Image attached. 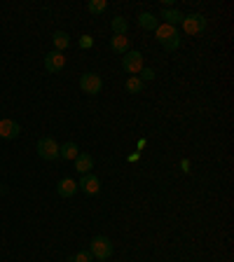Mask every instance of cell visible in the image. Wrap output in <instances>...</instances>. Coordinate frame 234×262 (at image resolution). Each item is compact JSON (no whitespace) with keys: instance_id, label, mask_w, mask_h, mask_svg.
Returning a JSON list of instances; mask_svg holds the SVG:
<instances>
[{"instance_id":"23","label":"cell","mask_w":234,"mask_h":262,"mask_svg":"<svg viewBox=\"0 0 234 262\" xmlns=\"http://www.w3.org/2000/svg\"><path fill=\"white\" fill-rule=\"evenodd\" d=\"M187 166H190V162H187V159H183V162H180V169L185 171V173H187V171H190V169H187Z\"/></svg>"},{"instance_id":"22","label":"cell","mask_w":234,"mask_h":262,"mask_svg":"<svg viewBox=\"0 0 234 262\" xmlns=\"http://www.w3.org/2000/svg\"><path fill=\"white\" fill-rule=\"evenodd\" d=\"M92 45H94V38H92V35H82V38H80V47H82V49H89Z\"/></svg>"},{"instance_id":"11","label":"cell","mask_w":234,"mask_h":262,"mask_svg":"<svg viewBox=\"0 0 234 262\" xmlns=\"http://www.w3.org/2000/svg\"><path fill=\"white\" fill-rule=\"evenodd\" d=\"M92 166H94V157L89 152H80L75 157V171L77 173H92Z\"/></svg>"},{"instance_id":"13","label":"cell","mask_w":234,"mask_h":262,"mask_svg":"<svg viewBox=\"0 0 234 262\" xmlns=\"http://www.w3.org/2000/svg\"><path fill=\"white\" fill-rule=\"evenodd\" d=\"M129 38H126V35H113V38H110V49H113L115 54H122L124 56L126 52H129Z\"/></svg>"},{"instance_id":"9","label":"cell","mask_w":234,"mask_h":262,"mask_svg":"<svg viewBox=\"0 0 234 262\" xmlns=\"http://www.w3.org/2000/svg\"><path fill=\"white\" fill-rule=\"evenodd\" d=\"M19 134H22V126H19V122L14 120H0V138H7V141H12V138H19Z\"/></svg>"},{"instance_id":"21","label":"cell","mask_w":234,"mask_h":262,"mask_svg":"<svg viewBox=\"0 0 234 262\" xmlns=\"http://www.w3.org/2000/svg\"><path fill=\"white\" fill-rule=\"evenodd\" d=\"M138 77H141L143 82H150V80H155V77H157V75H155V71H153V68H143V71L138 73Z\"/></svg>"},{"instance_id":"1","label":"cell","mask_w":234,"mask_h":262,"mask_svg":"<svg viewBox=\"0 0 234 262\" xmlns=\"http://www.w3.org/2000/svg\"><path fill=\"white\" fill-rule=\"evenodd\" d=\"M155 38H157V42L162 45L164 49H169V52H176V49L180 47V33L176 26H169V24H159L157 28H155Z\"/></svg>"},{"instance_id":"8","label":"cell","mask_w":234,"mask_h":262,"mask_svg":"<svg viewBox=\"0 0 234 262\" xmlns=\"http://www.w3.org/2000/svg\"><path fill=\"white\" fill-rule=\"evenodd\" d=\"M77 190H82L87 196H94L101 192V180H98L94 173H84L80 180H77Z\"/></svg>"},{"instance_id":"25","label":"cell","mask_w":234,"mask_h":262,"mask_svg":"<svg viewBox=\"0 0 234 262\" xmlns=\"http://www.w3.org/2000/svg\"><path fill=\"white\" fill-rule=\"evenodd\" d=\"M0 192H3V185H0Z\"/></svg>"},{"instance_id":"15","label":"cell","mask_w":234,"mask_h":262,"mask_svg":"<svg viewBox=\"0 0 234 262\" xmlns=\"http://www.w3.org/2000/svg\"><path fill=\"white\" fill-rule=\"evenodd\" d=\"M52 42H54V49L56 52H63L68 45H71V35L66 31H56L54 35H52Z\"/></svg>"},{"instance_id":"20","label":"cell","mask_w":234,"mask_h":262,"mask_svg":"<svg viewBox=\"0 0 234 262\" xmlns=\"http://www.w3.org/2000/svg\"><path fill=\"white\" fill-rule=\"evenodd\" d=\"M92 260H94V257H92V253H89V251H77L75 257H73L71 262H92Z\"/></svg>"},{"instance_id":"3","label":"cell","mask_w":234,"mask_h":262,"mask_svg":"<svg viewBox=\"0 0 234 262\" xmlns=\"http://www.w3.org/2000/svg\"><path fill=\"white\" fill-rule=\"evenodd\" d=\"M89 253H92V257H96V260H108V257L113 255V244H110L108 236H94V239L89 241Z\"/></svg>"},{"instance_id":"10","label":"cell","mask_w":234,"mask_h":262,"mask_svg":"<svg viewBox=\"0 0 234 262\" xmlns=\"http://www.w3.org/2000/svg\"><path fill=\"white\" fill-rule=\"evenodd\" d=\"M159 19H164V24H169V26H176V24H183L185 14H183L180 10H174V7H162Z\"/></svg>"},{"instance_id":"2","label":"cell","mask_w":234,"mask_h":262,"mask_svg":"<svg viewBox=\"0 0 234 262\" xmlns=\"http://www.w3.org/2000/svg\"><path fill=\"white\" fill-rule=\"evenodd\" d=\"M204 31H206V16L199 14V12L185 14V19H183V33H187V35H202Z\"/></svg>"},{"instance_id":"7","label":"cell","mask_w":234,"mask_h":262,"mask_svg":"<svg viewBox=\"0 0 234 262\" xmlns=\"http://www.w3.org/2000/svg\"><path fill=\"white\" fill-rule=\"evenodd\" d=\"M63 66H66V56H63V52H47L45 54V71L47 73H61L63 71Z\"/></svg>"},{"instance_id":"19","label":"cell","mask_w":234,"mask_h":262,"mask_svg":"<svg viewBox=\"0 0 234 262\" xmlns=\"http://www.w3.org/2000/svg\"><path fill=\"white\" fill-rule=\"evenodd\" d=\"M87 10H89V14H103L108 10V0H89Z\"/></svg>"},{"instance_id":"26","label":"cell","mask_w":234,"mask_h":262,"mask_svg":"<svg viewBox=\"0 0 234 262\" xmlns=\"http://www.w3.org/2000/svg\"><path fill=\"white\" fill-rule=\"evenodd\" d=\"M98 262H105V260H98Z\"/></svg>"},{"instance_id":"4","label":"cell","mask_w":234,"mask_h":262,"mask_svg":"<svg viewBox=\"0 0 234 262\" xmlns=\"http://www.w3.org/2000/svg\"><path fill=\"white\" fill-rule=\"evenodd\" d=\"M122 68H124L126 73H131V75H138V73L145 68V59H143L141 52H136V49H129V52L122 56Z\"/></svg>"},{"instance_id":"12","label":"cell","mask_w":234,"mask_h":262,"mask_svg":"<svg viewBox=\"0 0 234 262\" xmlns=\"http://www.w3.org/2000/svg\"><path fill=\"white\" fill-rule=\"evenodd\" d=\"M56 192H59V196H73L77 192V180H73V178H61L59 180V185H56Z\"/></svg>"},{"instance_id":"14","label":"cell","mask_w":234,"mask_h":262,"mask_svg":"<svg viewBox=\"0 0 234 262\" xmlns=\"http://www.w3.org/2000/svg\"><path fill=\"white\" fill-rule=\"evenodd\" d=\"M80 155V147L75 145V143H63V145H59V157H63V159H68V162H75V157Z\"/></svg>"},{"instance_id":"18","label":"cell","mask_w":234,"mask_h":262,"mask_svg":"<svg viewBox=\"0 0 234 262\" xmlns=\"http://www.w3.org/2000/svg\"><path fill=\"white\" fill-rule=\"evenodd\" d=\"M143 89H145V82H143L138 75H131L129 80H126V92L129 94H141Z\"/></svg>"},{"instance_id":"17","label":"cell","mask_w":234,"mask_h":262,"mask_svg":"<svg viewBox=\"0 0 234 262\" xmlns=\"http://www.w3.org/2000/svg\"><path fill=\"white\" fill-rule=\"evenodd\" d=\"M110 28H113V35H126V31H129V21H126L124 16H115L113 21H110Z\"/></svg>"},{"instance_id":"5","label":"cell","mask_w":234,"mask_h":262,"mask_svg":"<svg viewBox=\"0 0 234 262\" xmlns=\"http://www.w3.org/2000/svg\"><path fill=\"white\" fill-rule=\"evenodd\" d=\"M80 89L84 94H89V96H96V94H101V89H103V80H101V75H96V73H84V75L80 77Z\"/></svg>"},{"instance_id":"6","label":"cell","mask_w":234,"mask_h":262,"mask_svg":"<svg viewBox=\"0 0 234 262\" xmlns=\"http://www.w3.org/2000/svg\"><path fill=\"white\" fill-rule=\"evenodd\" d=\"M35 150H38V155L42 159H47V162H54V159H59V143H56L54 138H49V136L40 138Z\"/></svg>"},{"instance_id":"16","label":"cell","mask_w":234,"mask_h":262,"mask_svg":"<svg viewBox=\"0 0 234 262\" xmlns=\"http://www.w3.org/2000/svg\"><path fill=\"white\" fill-rule=\"evenodd\" d=\"M138 26L145 28V31H155V28L159 26V21H157V16H155V14H150V12H143V14L138 16Z\"/></svg>"},{"instance_id":"24","label":"cell","mask_w":234,"mask_h":262,"mask_svg":"<svg viewBox=\"0 0 234 262\" xmlns=\"http://www.w3.org/2000/svg\"><path fill=\"white\" fill-rule=\"evenodd\" d=\"M138 157H141V152H131L129 155V162H138Z\"/></svg>"}]
</instances>
